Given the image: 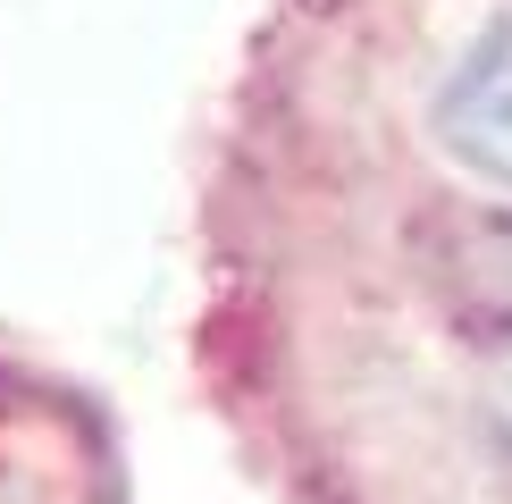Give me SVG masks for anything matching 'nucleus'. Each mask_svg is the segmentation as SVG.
<instances>
[{
	"instance_id": "nucleus-1",
	"label": "nucleus",
	"mask_w": 512,
	"mask_h": 504,
	"mask_svg": "<svg viewBox=\"0 0 512 504\" xmlns=\"http://www.w3.org/2000/svg\"><path fill=\"white\" fill-rule=\"evenodd\" d=\"M437 143L512 194V17L462 42L454 76L437 84Z\"/></svg>"
},
{
	"instance_id": "nucleus-3",
	"label": "nucleus",
	"mask_w": 512,
	"mask_h": 504,
	"mask_svg": "<svg viewBox=\"0 0 512 504\" xmlns=\"http://www.w3.org/2000/svg\"><path fill=\"white\" fill-rule=\"evenodd\" d=\"M504 420H512V378H504Z\"/></svg>"
},
{
	"instance_id": "nucleus-2",
	"label": "nucleus",
	"mask_w": 512,
	"mask_h": 504,
	"mask_svg": "<svg viewBox=\"0 0 512 504\" xmlns=\"http://www.w3.org/2000/svg\"><path fill=\"white\" fill-rule=\"evenodd\" d=\"M445 286L479 311V320L512 328V219H462L445 236Z\"/></svg>"
}]
</instances>
